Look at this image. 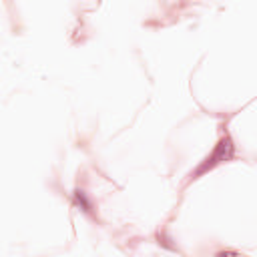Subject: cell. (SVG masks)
<instances>
[{"mask_svg":"<svg viewBox=\"0 0 257 257\" xmlns=\"http://www.w3.org/2000/svg\"><path fill=\"white\" fill-rule=\"evenodd\" d=\"M215 257H235V253H231V251H227V253H217Z\"/></svg>","mask_w":257,"mask_h":257,"instance_id":"cell-3","label":"cell"},{"mask_svg":"<svg viewBox=\"0 0 257 257\" xmlns=\"http://www.w3.org/2000/svg\"><path fill=\"white\" fill-rule=\"evenodd\" d=\"M233 155H235V145H233V141H231V137L225 133L223 137H221V141L217 143V147H215V151L195 169V173L191 175V179H197V177H201L203 173H207V171H211V169H215L217 165H221V163H225V161H231L233 159Z\"/></svg>","mask_w":257,"mask_h":257,"instance_id":"cell-1","label":"cell"},{"mask_svg":"<svg viewBox=\"0 0 257 257\" xmlns=\"http://www.w3.org/2000/svg\"><path fill=\"white\" fill-rule=\"evenodd\" d=\"M74 203H76L82 211L92 213V205H90V201L86 199V195H84V191H82V189H76V191H74Z\"/></svg>","mask_w":257,"mask_h":257,"instance_id":"cell-2","label":"cell"}]
</instances>
